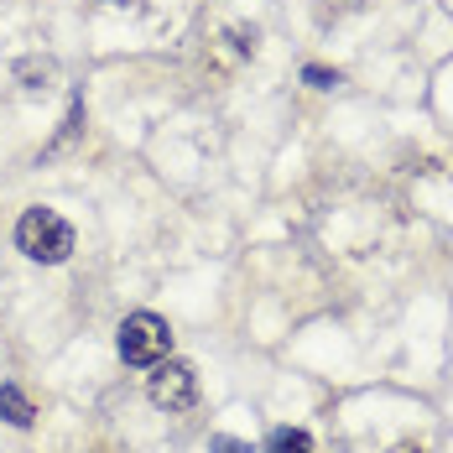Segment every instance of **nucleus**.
I'll return each instance as SVG.
<instances>
[{"label":"nucleus","mask_w":453,"mask_h":453,"mask_svg":"<svg viewBox=\"0 0 453 453\" xmlns=\"http://www.w3.org/2000/svg\"><path fill=\"white\" fill-rule=\"evenodd\" d=\"M391 453H427V449H422V443H396Z\"/></svg>","instance_id":"8"},{"label":"nucleus","mask_w":453,"mask_h":453,"mask_svg":"<svg viewBox=\"0 0 453 453\" xmlns=\"http://www.w3.org/2000/svg\"><path fill=\"white\" fill-rule=\"evenodd\" d=\"M146 396H151L157 407H167V411H188L193 402H198V375H193V365L157 360V375H151Z\"/></svg>","instance_id":"3"},{"label":"nucleus","mask_w":453,"mask_h":453,"mask_svg":"<svg viewBox=\"0 0 453 453\" xmlns=\"http://www.w3.org/2000/svg\"><path fill=\"white\" fill-rule=\"evenodd\" d=\"M214 453H250L245 443H234V438H214Z\"/></svg>","instance_id":"7"},{"label":"nucleus","mask_w":453,"mask_h":453,"mask_svg":"<svg viewBox=\"0 0 453 453\" xmlns=\"http://www.w3.org/2000/svg\"><path fill=\"white\" fill-rule=\"evenodd\" d=\"M308 84H313V89H334L339 73H328V68H308Z\"/></svg>","instance_id":"6"},{"label":"nucleus","mask_w":453,"mask_h":453,"mask_svg":"<svg viewBox=\"0 0 453 453\" xmlns=\"http://www.w3.org/2000/svg\"><path fill=\"white\" fill-rule=\"evenodd\" d=\"M16 245H21L32 261L58 266V261L73 250V229H68V219H58L52 209H27L21 225H16Z\"/></svg>","instance_id":"1"},{"label":"nucleus","mask_w":453,"mask_h":453,"mask_svg":"<svg viewBox=\"0 0 453 453\" xmlns=\"http://www.w3.org/2000/svg\"><path fill=\"white\" fill-rule=\"evenodd\" d=\"M110 5H131V0H110Z\"/></svg>","instance_id":"9"},{"label":"nucleus","mask_w":453,"mask_h":453,"mask_svg":"<svg viewBox=\"0 0 453 453\" xmlns=\"http://www.w3.org/2000/svg\"><path fill=\"white\" fill-rule=\"evenodd\" d=\"M266 453H313V438H308L303 427H276Z\"/></svg>","instance_id":"5"},{"label":"nucleus","mask_w":453,"mask_h":453,"mask_svg":"<svg viewBox=\"0 0 453 453\" xmlns=\"http://www.w3.org/2000/svg\"><path fill=\"white\" fill-rule=\"evenodd\" d=\"M173 349V328L157 313H131L120 323V360L126 365H157Z\"/></svg>","instance_id":"2"},{"label":"nucleus","mask_w":453,"mask_h":453,"mask_svg":"<svg viewBox=\"0 0 453 453\" xmlns=\"http://www.w3.org/2000/svg\"><path fill=\"white\" fill-rule=\"evenodd\" d=\"M0 417L16 422V427H32V422H37V407H32L16 386H0Z\"/></svg>","instance_id":"4"}]
</instances>
